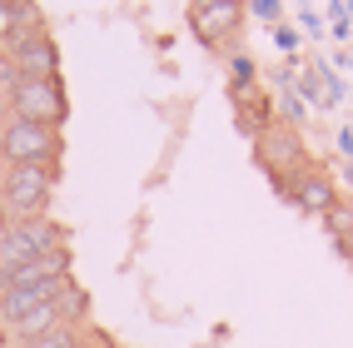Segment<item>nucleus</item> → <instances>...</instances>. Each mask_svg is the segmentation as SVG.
Wrapping results in <instances>:
<instances>
[{
    "mask_svg": "<svg viewBox=\"0 0 353 348\" xmlns=\"http://www.w3.org/2000/svg\"><path fill=\"white\" fill-rule=\"evenodd\" d=\"M60 278H70V249L40 254V259L0 274V294H6V289H50V284H60Z\"/></svg>",
    "mask_w": 353,
    "mask_h": 348,
    "instance_id": "8",
    "label": "nucleus"
},
{
    "mask_svg": "<svg viewBox=\"0 0 353 348\" xmlns=\"http://www.w3.org/2000/svg\"><path fill=\"white\" fill-rule=\"evenodd\" d=\"M239 15H244V6H234V0H199V6H190L194 30L209 45H219V40H229L234 30H239Z\"/></svg>",
    "mask_w": 353,
    "mask_h": 348,
    "instance_id": "9",
    "label": "nucleus"
},
{
    "mask_svg": "<svg viewBox=\"0 0 353 348\" xmlns=\"http://www.w3.org/2000/svg\"><path fill=\"white\" fill-rule=\"evenodd\" d=\"M259 159L279 174V179H289V174H299L309 159H303V145H299V134L289 130V125H264L259 130Z\"/></svg>",
    "mask_w": 353,
    "mask_h": 348,
    "instance_id": "7",
    "label": "nucleus"
},
{
    "mask_svg": "<svg viewBox=\"0 0 353 348\" xmlns=\"http://www.w3.org/2000/svg\"><path fill=\"white\" fill-rule=\"evenodd\" d=\"M0 55L10 60V75H15V80H55V65H60V55H55V40L45 35L40 15L30 20V25H20Z\"/></svg>",
    "mask_w": 353,
    "mask_h": 348,
    "instance_id": "2",
    "label": "nucleus"
},
{
    "mask_svg": "<svg viewBox=\"0 0 353 348\" xmlns=\"http://www.w3.org/2000/svg\"><path fill=\"white\" fill-rule=\"evenodd\" d=\"M55 190V170L50 165H6V179H0V209H6V224H26L40 219L45 204H50Z\"/></svg>",
    "mask_w": 353,
    "mask_h": 348,
    "instance_id": "1",
    "label": "nucleus"
},
{
    "mask_svg": "<svg viewBox=\"0 0 353 348\" xmlns=\"http://www.w3.org/2000/svg\"><path fill=\"white\" fill-rule=\"evenodd\" d=\"M10 120H30V125L60 130V120H65L60 80H15L10 75Z\"/></svg>",
    "mask_w": 353,
    "mask_h": 348,
    "instance_id": "4",
    "label": "nucleus"
},
{
    "mask_svg": "<svg viewBox=\"0 0 353 348\" xmlns=\"http://www.w3.org/2000/svg\"><path fill=\"white\" fill-rule=\"evenodd\" d=\"M30 20H35V6H10V0H0V50H6L10 35L20 25H30Z\"/></svg>",
    "mask_w": 353,
    "mask_h": 348,
    "instance_id": "10",
    "label": "nucleus"
},
{
    "mask_svg": "<svg viewBox=\"0 0 353 348\" xmlns=\"http://www.w3.org/2000/svg\"><path fill=\"white\" fill-rule=\"evenodd\" d=\"M0 154H6V165H50V170H55L60 130L30 125V120H10L6 134H0Z\"/></svg>",
    "mask_w": 353,
    "mask_h": 348,
    "instance_id": "5",
    "label": "nucleus"
},
{
    "mask_svg": "<svg viewBox=\"0 0 353 348\" xmlns=\"http://www.w3.org/2000/svg\"><path fill=\"white\" fill-rule=\"evenodd\" d=\"M323 224H328V234H334V239L343 244V239L353 234V204H343V199H339V204L323 214Z\"/></svg>",
    "mask_w": 353,
    "mask_h": 348,
    "instance_id": "11",
    "label": "nucleus"
},
{
    "mask_svg": "<svg viewBox=\"0 0 353 348\" xmlns=\"http://www.w3.org/2000/svg\"><path fill=\"white\" fill-rule=\"evenodd\" d=\"M55 249H65V239H60V229L50 219L6 224V229H0V274L30 264V259H40V254H55Z\"/></svg>",
    "mask_w": 353,
    "mask_h": 348,
    "instance_id": "3",
    "label": "nucleus"
},
{
    "mask_svg": "<svg viewBox=\"0 0 353 348\" xmlns=\"http://www.w3.org/2000/svg\"><path fill=\"white\" fill-rule=\"evenodd\" d=\"M284 190H289V199L303 209V214H314V219H323L328 209L339 204V190H334V179H328L319 165H303L299 174H289V179H284Z\"/></svg>",
    "mask_w": 353,
    "mask_h": 348,
    "instance_id": "6",
    "label": "nucleus"
},
{
    "mask_svg": "<svg viewBox=\"0 0 353 348\" xmlns=\"http://www.w3.org/2000/svg\"><path fill=\"white\" fill-rule=\"evenodd\" d=\"M80 338H75V329H55V334H45V338H35V343H20V348H75Z\"/></svg>",
    "mask_w": 353,
    "mask_h": 348,
    "instance_id": "12",
    "label": "nucleus"
}]
</instances>
